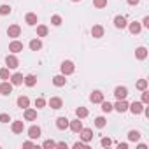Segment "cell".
I'll return each mask as SVG.
<instances>
[{"label":"cell","mask_w":149,"mask_h":149,"mask_svg":"<svg viewBox=\"0 0 149 149\" xmlns=\"http://www.w3.org/2000/svg\"><path fill=\"white\" fill-rule=\"evenodd\" d=\"M60 70L63 76H70V74H74V70H76V67H74V63L70 60H65L61 65H60Z\"/></svg>","instance_id":"1"},{"label":"cell","mask_w":149,"mask_h":149,"mask_svg":"<svg viewBox=\"0 0 149 149\" xmlns=\"http://www.w3.org/2000/svg\"><path fill=\"white\" fill-rule=\"evenodd\" d=\"M128 109L132 111V114H142V111H144V104L142 102H133V104H128Z\"/></svg>","instance_id":"2"},{"label":"cell","mask_w":149,"mask_h":149,"mask_svg":"<svg viewBox=\"0 0 149 149\" xmlns=\"http://www.w3.org/2000/svg\"><path fill=\"white\" fill-rule=\"evenodd\" d=\"M9 51H11L13 54L21 53V51H23V42H19V40H13V42L9 44Z\"/></svg>","instance_id":"3"},{"label":"cell","mask_w":149,"mask_h":149,"mask_svg":"<svg viewBox=\"0 0 149 149\" xmlns=\"http://www.w3.org/2000/svg\"><path fill=\"white\" fill-rule=\"evenodd\" d=\"M13 91V83L11 81H4L0 84V95H11Z\"/></svg>","instance_id":"4"},{"label":"cell","mask_w":149,"mask_h":149,"mask_svg":"<svg viewBox=\"0 0 149 149\" xmlns=\"http://www.w3.org/2000/svg\"><path fill=\"white\" fill-rule=\"evenodd\" d=\"M23 74H19V72H16V74H13V76L9 77V81L13 83V86H19V84H23Z\"/></svg>","instance_id":"5"},{"label":"cell","mask_w":149,"mask_h":149,"mask_svg":"<svg viewBox=\"0 0 149 149\" xmlns=\"http://www.w3.org/2000/svg\"><path fill=\"white\" fill-rule=\"evenodd\" d=\"M6 65H7V68H16V67L19 65V61H18V58H16L14 54H7V58H6Z\"/></svg>","instance_id":"6"},{"label":"cell","mask_w":149,"mask_h":149,"mask_svg":"<svg viewBox=\"0 0 149 149\" xmlns=\"http://www.w3.org/2000/svg\"><path fill=\"white\" fill-rule=\"evenodd\" d=\"M126 95H128V90H126L125 86H118V88L114 90V97H116L118 100H123V98H126Z\"/></svg>","instance_id":"7"},{"label":"cell","mask_w":149,"mask_h":149,"mask_svg":"<svg viewBox=\"0 0 149 149\" xmlns=\"http://www.w3.org/2000/svg\"><path fill=\"white\" fill-rule=\"evenodd\" d=\"M112 109H116L118 112H126L128 111V102L123 98V100H118L116 105H112Z\"/></svg>","instance_id":"8"},{"label":"cell","mask_w":149,"mask_h":149,"mask_svg":"<svg viewBox=\"0 0 149 149\" xmlns=\"http://www.w3.org/2000/svg\"><path fill=\"white\" fill-rule=\"evenodd\" d=\"M40 133H42V132H40V126H35V125H33V126H30V128H28V137H30L32 140L39 139V137H40Z\"/></svg>","instance_id":"9"},{"label":"cell","mask_w":149,"mask_h":149,"mask_svg":"<svg viewBox=\"0 0 149 149\" xmlns=\"http://www.w3.org/2000/svg\"><path fill=\"white\" fill-rule=\"evenodd\" d=\"M68 128H70L74 133H79V132L83 130V123H81V121H79V118H77L76 121H70V123H68Z\"/></svg>","instance_id":"10"},{"label":"cell","mask_w":149,"mask_h":149,"mask_svg":"<svg viewBox=\"0 0 149 149\" xmlns=\"http://www.w3.org/2000/svg\"><path fill=\"white\" fill-rule=\"evenodd\" d=\"M19 33H21V28H19L18 25H11V26L7 28V35H9V37H13V39L19 37Z\"/></svg>","instance_id":"11"},{"label":"cell","mask_w":149,"mask_h":149,"mask_svg":"<svg viewBox=\"0 0 149 149\" xmlns=\"http://www.w3.org/2000/svg\"><path fill=\"white\" fill-rule=\"evenodd\" d=\"M68 123H70V121H68L65 116H60V118L56 119V128H58V130H67V128H68Z\"/></svg>","instance_id":"12"},{"label":"cell","mask_w":149,"mask_h":149,"mask_svg":"<svg viewBox=\"0 0 149 149\" xmlns=\"http://www.w3.org/2000/svg\"><path fill=\"white\" fill-rule=\"evenodd\" d=\"M91 35H93L95 39L104 37V26H102V25H93V28H91Z\"/></svg>","instance_id":"13"},{"label":"cell","mask_w":149,"mask_h":149,"mask_svg":"<svg viewBox=\"0 0 149 149\" xmlns=\"http://www.w3.org/2000/svg\"><path fill=\"white\" fill-rule=\"evenodd\" d=\"M61 105H63V102H61V98L60 97H53V98H49V107L51 109H61Z\"/></svg>","instance_id":"14"},{"label":"cell","mask_w":149,"mask_h":149,"mask_svg":"<svg viewBox=\"0 0 149 149\" xmlns=\"http://www.w3.org/2000/svg\"><path fill=\"white\" fill-rule=\"evenodd\" d=\"M79 133H81V139H83V142H90V140L93 139V132H91L90 128H83Z\"/></svg>","instance_id":"15"},{"label":"cell","mask_w":149,"mask_h":149,"mask_svg":"<svg viewBox=\"0 0 149 149\" xmlns=\"http://www.w3.org/2000/svg\"><path fill=\"white\" fill-rule=\"evenodd\" d=\"M25 21H26V25H28V26H35L39 19H37V14H33V13H28V14L25 16Z\"/></svg>","instance_id":"16"},{"label":"cell","mask_w":149,"mask_h":149,"mask_svg":"<svg viewBox=\"0 0 149 149\" xmlns=\"http://www.w3.org/2000/svg\"><path fill=\"white\" fill-rule=\"evenodd\" d=\"M25 119L26 121H35L37 119V111L35 109H25Z\"/></svg>","instance_id":"17"},{"label":"cell","mask_w":149,"mask_h":149,"mask_svg":"<svg viewBox=\"0 0 149 149\" xmlns=\"http://www.w3.org/2000/svg\"><path fill=\"white\" fill-rule=\"evenodd\" d=\"M11 130H13L14 133H23V130H25V125H23V121H13V125H11Z\"/></svg>","instance_id":"18"},{"label":"cell","mask_w":149,"mask_h":149,"mask_svg":"<svg viewBox=\"0 0 149 149\" xmlns=\"http://www.w3.org/2000/svg\"><path fill=\"white\" fill-rule=\"evenodd\" d=\"M23 83H25V84H26L28 88H33V86L37 84V77L33 76V74H28V76H26V77L23 79Z\"/></svg>","instance_id":"19"},{"label":"cell","mask_w":149,"mask_h":149,"mask_svg":"<svg viewBox=\"0 0 149 149\" xmlns=\"http://www.w3.org/2000/svg\"><path fill=\"white\" fill-rule=\"evenodd\" d=\"M65 83H67V79H65L63 74H60V76H54V77H53V84H54V86H58V88L65 86Z\"/></svg>","instance_id":"20"},{"label":"cell","mask_w":149,"mask_h":149,"mask_svg":"<svg viewBox=\"0 0 149 149\" xmlns=\"http://www.w3.org/2000/svg\"><path fill=\"white\" fill-rule=\"evenodd\" d=\"M90 100H91L93 104H100V102L104 100V93H102V91H93V93L90 95Z\"/></svg>","instance_id":"21"},{"label":"cell","mask_w":149,"mask_h":149,"mask_svg":"<svg viewBox=\"0 0 149 149\" xmlns=\"http://www.w3.org/2000/svg\"><path fill=\"white\" fill-rule=\"evenodd\" d=\"M128 23H126V19H125V16H116L114 18V26L116 28H125Z\"/></svg>","instance_id":"22"},{"label":"cell","mask_w":149,"mask_h":149,"mask_svg":"<svg viewBox=\"0 0 149 149\" xmlns=\"http://www.w3.org/2000/svg\"><path fill=\"white\" fill-rule=\"evenodd\" d=\"M135 58L137 60H146L147 58V49L146 47H137L135 49Z\"/></svg>","instance_id":"23"},{"label":"cell","mask_w":149,"mask_h":149,"mask_svg":"<svg viewBox=\"0 0 149 149\" xmlns=\"http://www.w3.org/2000/svg\"><path fill=\"white\" fill-rule=\"evenodd\" d=\"M140 30H142V25H140V23H137V21H133V23H130V32H132L133 35H137V33H140Z\"/></svg>","instance_id":"24"},{"label":"cell","mask_w":149,"mask_h":149,"mask_svg":"<svg viewBox=\"0 0 149 149\" xmlns=\"http://www.w3.org/2000/svg\"><path fill=\"white\" fill-rule=\"evenodd\" d=\"M28 105H30V98H28V97H19V98H18V107L26 109Z\"/></svg>","instance_id":"25"},{"label":"cell","mask_w":149,"mask_h":149,"mask_svg":"<svg viewBox=\"0 0 149 149\" xmlns=\"http://www.w3.org/2000/svg\"><path fill=\"white\" fill-rule=\"evenodd\" d=\"M30 49H32V51H39V49H42V42H40L39 39L30 40Z\"/></svg>","instance_id":"26"},{"label":"cell","mask_w":149,"mask_h":149,"mask_svg":"<svg viewBox=\"0 0 149 149\" xmlns=\"http://www.w3.org/2000/svg\"><path fill=\"white\" fill-rule=\"evenodd\" d=\"M76 116H77L79 119H84V118L88 116V109H86V107H77V109H76Z\"/></svg>","instance_id":"27"},{"label":"cell","mask_w":149,"mask_h":149,"mask_svg":"<svg viewBox=\"0 0 149 149\" xmlns=\"http://www.w3.org/2000/svg\"><path fill=\"white\" fill-rule=\"evenodd\" d=\"M47 32H49V30H47L46 25H37V35H39V37H46Z\"/></svg>","instance_id":"28"},{"label":"cell","mask_w":149,"mask_h":149,"mask_svg":"<svg viewBox=\"0 0 149 149\" xmlns=\"http://www.w3.org/2000/svg\"><path fill=\"white\" fill-rule=\"evenodd\" d=\"M140 139V133L137 132V130H132V132H128V140L130 142H137Z\"/></svg>","instance_id":"29"},{"label":"cell","mask_w":149,"mask_h":149,"mask_svg":"<svg viewBox=\"0 0 149 149\" xmlns=\"http://www.w3.org/2000/svg\"><path fill=\"white\" fill-rule=\"evenodd\" d=\"M107 125V121H105V118H102V116H98L97 119H95V126L97 128H104Z\"/></svg>","instance_id":"30"},{"label":"cell","mask_w":149,"mask_h":149,"mask_svg":"<svg viewBox=\"0 0 149 149\" xmlns=\"http://www.w3.org/2000/svg\"><path fill=\"white\" fill-rule=\"evenodd\" d=\"M9 68L6 67V68H0V79H4V81H9Z\"/></svg>","instance_id":"31"},{"label":"cell","mask_w":149,"mask_h":149,"mask_svg":"<svg viewBox=\"0 0 149 149\" xmlns=\"http://www.w3.org/2000/svg\"><path fill=\"white\" fill-rule=\"evenodd\" d=\"M11 6H7V4H4V6H0V14L2 16H7V14H11Z\"/></svg>","instance_id":"32"},{"label":"cell","mask_w":149,"mask_h":149,"mask_svg":"<svg viewBox=\"0 0 149 149\" xmlns=\"http://www.w3.org/2000/svg\"><path fill=\"white\" fill-rule=\"evenodd\" d=\"M51 25H53V26H60V25H61V16H58V14L51 16Z\"/></svg>","instance_id":"33"},{"label":"cell","mask_w":149,"mask_h":149,"mask_svg":"<svg viewBox=\"0 0 149 149\" xmlns=\"http://www.w3.org/2000/svg\"><path fill=\"white\" fill-rule=\"evenodd\" d=\"M93 6H95L97 9H104V7L107 6V0H93Z\"/></svg>","instance_id":"34"},{"label":"cell","mask_w":149,"mask_h":149,"mask_svg":"<svg viewBox=\"0 0 149 149\" xmlns=\"http://www.w3.org/2000/svg\"><path fill=\"white\" fill-rule=\"evenodd\" d=\"M100 104H102V111H104V112H111V111H112V104H109V102H104V100H102Z\"/></svg>","instance_id":"35"},{"label":"cell","mask_w":149,"mask_h":149,"mask_svg":"<svg viewBox=\"0 0 149 149\" xmlns=\"http://www.w3.org/2000/svg\"><path fill=\"white\" fill-rule=\"evenodd\" d=\"M137 88H139L140 91H144V90H147V81H146V79H140V81L137 83Z\"/></svg>","instance_id":"36"},{"label":"cell","mask_w":149,"mask_h":149,"mask_svg":"<svg viewBox=\"0 0 149 149\" xmlns=\"http://www.w3.org/2000/svg\"><path fill=\"white\" fill-rule=\"evenodd\" d=\"M35 107H37V109H42V107H46V100H44L42 97H39V98L35 100Z\"/></svg>","instance_id":"37"},{"label":"cell","mask_w":149,"mask_h":149,"mask_svg":"<svg viewBox=\"0 0 149 149\" xmlns=\"http://www.w3.org/2000/svg\"><path fill=\"white\" fill-rule=\"evenodd\" d=\"M74 149H88V142H76Z\"/></svg>","instance_id":"38"},{"label":"cell","mask_w":149,"mask_h":149,"mask_svg":"<svg viewBox=\"0 0 149 149\" xmlns=\"http://www.w3.org/2000/svg\"><path fill=\"white\" fill-rule=\"evenodd\" d=\"M142 104L146 105V104H149V93H147V90H144L142 91Z\"/></svg>","instance_id":"39"},{"label":"cell","mask_w":149,"mask_h":149,"mask_svg":"<svg viewBox=\"0 0 149 149\" xmlns=\"http://www.w3.org/2000/svg\"><path fill=\"white\" fill-rule=\"evenodd\" d=\"M100 144H102V146H104V147H109V146H111V144H112V140H111V139H109V137H104V139H102V140H100Z\"/></svg>","instance_id":"40"},{"label":"cell","mask_w":149,"mask_h":149,"mask_svg":"<svg viewBox=\"0 0 149 149\" xmlns=\"http://www.w3.org/2000/svg\"><path fill=\"white\" fill-rule=\"evenodd\" d=\"M42 147H46V149H49V147H56V142H53V140H46V142L42 144Z\"/></svg>","instance_id":"41"},{"label":"cell","mask_w":149,"mask_h":149,"mask_svg":"<svg viewBox=\"0 0 149 149\" xmlns=\"http://www.w3.org/2000/svg\"><path fill=\"white\" fill-rule=\"evenodd\" d=\"M9 121H11L9 114H0V123H9Z\"/></svg>","instance_id":"42"},{"label":"cell","mask_w":149,"mask_h":149,"mask_svg":"<svg viewBox=\"0 0 149 149\" xmlns=\"http://www.w3.org/2000/svg\"><path fill=\"white\" fill-rule=\"evenodd\" d=\"M142 25H144L146 28H149V16H146V18L142 19Z\"/></svg>","instance_id":"43"},{"label":"cell","mask_w":149,"mask_h":149,"mask_svg":"<svg viewBox=\"0 0 149 149\" xmlns=\"http://www.w3.org/2000/svg\"><path fill=\"white\" fill-rule=\"evenodd\" d=\"M126 2H128V6H137L140 0H126Z\"/></svg>","instance_id":"44"},{"label":"cell","mask_w":149,"mask_h":149,"mask_svg":"<svg viewBox=\"0 0 149 149\" xmlns=\"http://www.w3.org/2000/svg\"><path fill=\"white\" fill-rule=\"evenodd\" d=\"M23 146H25V147H32L33 142H32V140H26V142H23Z\"/></svg>","instance_id":"45"},{"label":"cell","mask_w":149,"mask_h":149,"mask_svg":"<svg viewBox=\"0 0 149 149\" xmlns=\"http://www.w3.org/2000/svg\"><path fill=\"white\" fill-rule=\"evenodd\" d=\"M118 147H119V149H128V144L123 142V144H118Z\"/></svg>","instance_id":"46"},{"label":"cell","mask_w":149,"mask_h":149,"mask_svg":"<svg viewBox=\"0 0 149 149\" xmlns=\"http://www.w3.org/2000/svg\"><path fill=\"white\" fill-rule=\"evenodd\" d=\"M56 146H58V147H65V149H67V142H58Z\"/></svg>","instance_id":"47"},{"label":"cell","mask_w":149,"mask_h":149,"mask_svg":"<svg viewBox=\"0 0 149 149\" xmlns=\"http://www.w3.org/2000/svg\"><path fill=\"white\" fill-rule=\"evenodd\" d=\"M72 2H79V0H72Z\"/></svg>","instance_id":"48"}]
</instances>
